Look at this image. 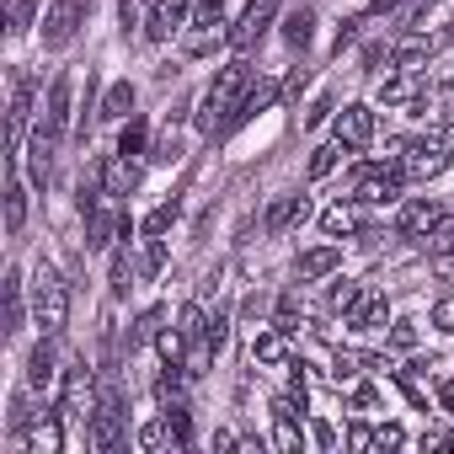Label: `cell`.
I'll return each instance as SVG.
<instances>
[{
    "instance_id": "cell-2",
    "label": "cell",
    "mask_w": 454,
    "mask_h": 454,
    "mask_svg": "<svg viewBox=\"0 0 454 454\" xmlns=\"http://www.w3.org/2000/svg\"><path fill=\"white\" fill-rule=\"evenodd\" d=\"M33 321L43 326V337H59L65 321H70V284L59 278L54 262L33 268Z\"/></svg>"
},
{
    "instance_id": "cell-40",
    "label": "cell",
    "mask_w": 454,
    "mask_h": 454,
    "mask_svg": "<svg viewBox=\"0 0 454 454\" xmlns=\"http://www.w3.org/2000/svg\"><path fill=\"white\" fill-rule=\"evenodd\" d=\"M353 374H358V358H353V353H337V358H332V380H337V385H353Z\"/></svg>"
},
{
    "instance_id": "cell-41",
    "label": "cell",
    "mask_w": 454,
    "mask_h": 454,
    "mask_svg": "<svg viewBox=\"0 0 454 454\" xmlns=\"http://www.w3.org/2000/svg\"><path fill=\"white\" fill-rule=\"evenodd\" d=\"M380 65H395V49H385V43H369V49H364V70H380Z\"/></svg>"
},
{
    "instance_id": "cell-42",
    "label": "cell",
    "mask_w": 454,
    "mask_h": 454,
    "mask_svg": "<svg viewBox=\"0 0 454 454\" xmlns=\"http://www.w3.org/2000/svg\"><path fill=\"white\" fill-rule=\"evenodd\" d=\"M160 268H166V241L150 236V247H145V273H160Z\"/></svg>"
},
{
    "instance_id": "cell-38",
    "label": "cell",
    "mask_w": 454,
    "mask_h": 454,
    "mask_svg": "<svg viewBox=\"0 0 454 454\" xmlns=\"http://www.w3.org/2000/svg\"><path fill=\"white\" fill-rule=\"evenodd\" d=\"M358 294H364V289H358L353 278H342V284H332V310H342V316H348V310L358 305Z\"/></svg>"
},
{
    "instance_id": "cell-35",
    "label": "cell",
    "mask_w": 454,
    "mask_h": 454,
    "mask_svg": "<svg viewBox=\"0 0 454 454\" xmlns=\"http://www.w3.org/2000/svg\"><path fill=\"white\" fill-rule=\"evenodd\" d=\"M155 342H160L166 364H182V353H187V337H182V326H166V332H155Z\"/></svg>"
},
{
    "instance_id": "cell-23",
    "label": "cell",
    "mask_w": 454,
    "mask_h": 454,
    "mask_svg": "<svg viewBox=\"0 0 454 454\" xmlns=\"http://www.w3.org/2000/svg\"><path fill=\"white\" fill-rule=\"evenodd\" d=\"M321 231H326L332 241H337V236H358V231H364V219H358L353 203H332V208L321 214Z\"/></svg>"
},
{
    "instance_id": "cell-4",
    "label": "cell",
    "mask_w": 454,
    "mask_h": 454,
    "mask_svg": "<svg viewBox=\"0 0 454 454\" xmlns=\"http://www.w3.org/2000/svg\"><path fill=\"white\" fill-rule=\"evenodd\" d=\"M59 411H65L70 422H91V417L102 411V395H97L91 369H70V374H65V385H59Z\"/></svg>"
},
{
    "instance_id": "cell-7",
    "label": "cell",
    "mask_w": 454,
    "mask_h": 454,
    "mask_svg": "<svg viewBox=\"0 0 454 454\" xmlns=\"http://www.w3.org/2000/svg\"><path fill=\"white\" fill-rule=\"evenodd\" d=\"M332 134H337L342 150H369V145H374V107H364V102L342 107V113L332 118Z\"/></svg>"
},
{
    "instance_id": "cell-5",
    "label": "cell",
    "mask_w": 454,
    "mask_h": 454,
    "mask_svg": "<svg viewBox=\"0 0 454 454\" xmlns=\"http://www.w3.org/2000/svg\"><path fill=\"white\" fill-rule=\"evenodd\" d=\"M81 22H86V0H54V6L43 12V49H54V54L70 49Z\"/></svg>"
},
{
    "instance_id": "cell-14",
    "label": "cell",
    "mask_w": 454,
    "mask_h": 454,
    "mask_svg": "<svg viewBox=\"0 0 454 454\" xmlns=\"http://www.w3.org/2000/svg\"><path fill=\"white\" fill-rule=\"evenodd\" d=\"M401 182H406L401 166H374V171H364V182H358V203H395V198H401Z\"/></svg>"
},
{
    "instance_id": "cell-10",
    "label": "cell",
    "mask_w": 454,
    "mask_h": 454,
    "mask_svg": "<svg viewBox=\"0 0 454 454\" xmlns=\"http://www.w3.org/2000/svg\"><path fill=\"white\" fill-rule=\"evenodd\" d=\"M192 17V0H150V17H145V38L150 43H166L182 22Z\"/></svg>"
},
{
    "instance_id": "cell-45",
    "label": "cell",
    "mask_w": 454,
    "mask_h": 454,
    "mask_svg": "<svg viewBox=\"0 0 454 454\" xmlns=\"http://www.w3.org/2000/svg\"><path fill=\"white\" fill-rule=\"evenodd\" d=\"M427 321H433V326H438V332H454V300H438V305H433V316H427Z\"/></svg>"
},
{
    "instance_id": "cell-34",
    "label": "cell",
    "mask_w": 454,
    "mask_h": 454,
    "mask_svg": "<svg viewBox=\"0 0 454 454\" xmlns=\"http://www.w3.org/2000/svg\"><path fill=\"white\" fill-rule=\"evenodd\" d=\"M422 247H427L433 257H454V219H438V231H433Z\"/></svg>"
},
{
    "instance_id": "cell-33",
    "label": "cell",
    "mask_w": 454,
    "mask_h": 454,
    "mask_svg": "<svg viewBox=\"0 0 454 454\" xmlns=\"http://www.w3.org/2000/svg\"><path fill=\"white\" fill-rule=\"evenodd\" d=\"M171 224H176V203H160V208H150V214H145L139 231H145V236H166Z\"/></svg>"
},
{
    "instance_id": "cell-50",
    "label": "cell",
    "mask_w": 454,
    "mask_h": 454,
    "mask_svg": "<svg viewBox=\"0 0 454 454\" xmlns=\"http://www.w3.org/2000/svg\"><path fill=\"white\" fill-rule=\"evenodd\" d=\"M348 443H353V449H369V443H374V433H369L364 422H353V427H348Z\"/></svg>"
},
{
    "instance_id": "cell-28",
    "label": "cell",
    "mask_w": 454,
    "mask_h": 454,
    "mask_svg": "<svg viewBox=\"0 0 454 454\" xmlns=\"http://www.w3.org/2000/svg\"><path fill=\"white\" fill-rule=\"evenodd\" d=\"M192 27L198 33H224V6H219V0H198V6H192ZM224 38H231V33H224Z\"/></svg>"
},
{
    "instance_id": "cell-44",
    "label": "cell",
    "mask_w": 454,
    "mask_h": 454,
    "mask_svg": "<svg viewBox=\"0 0 454 454\" xmlns=\"http://www.w3.org/2000/svg\"><path fill=\"white\" fill-rule=\"evenodd\" d=\"M374 443H380V449H401V443H406V433H401L395 422H385V427H374Z\"/></svg>"
},
{
    "instance_id": "cell-9",
    "label": "cell",
    "mask_w": 454,
    "mask_h": 454,
    "mask_svg": "<svg viewBox=\"0 0 454 454\" xmlns=\"http://www.w3.org/2000/svg\"><path fill=\"white\" fill-rule=\"evenodd\" d=\"M17 449L22 454H59L65 449V422L59 417H33L27 427H17Z\"/></svg>"
},
{
    "instance_id": "cell-32",
    "label": "cell",
    "mask_w": 454,
    "mask_h": 454,
    "mask_svg": "<svg viewBox=\"0 0 454 454\" xmlns=\"http://www.w3.org/2000/svg\"><path fill=\"white\" fill-rule=\"evenodd\" d=\"M134 443H139V449H166V443H176V433H171V422L160 417V422H145Z\"/></svg>"
},
{
    "instance_id": "cell-11",
    "label": "cell",
    "mask_w": 454,
    "mask_h": 454,
    "mask_svg": "<svg viewBox=\"0 0 454 454\" xmlns=\"http://www.w3.org/2000/svg\"><path fill=\"white\" fill-rule=\"evenodd\" d=\"M27 113H33V75L12 70V113H6V139H12V155L27 134Z\"/></svg>"
},
{
    "instance_id": "cell-1",
    "label": "cell",
    "mask_w": 454,
    "mask_h": 454,
    "mask_svg": "<svg viewBox=\"0 0 454 454\" xmlns=\"http://www.w3.org/2000/svg\"><path fill=\"white\" fill-rule=\"evenodd\" d=\"M252 86H257V70H252L247 59H231V65H224V70L214 75V86L203 91V102H198V134H208V139L231 134V129L241 123V107H247Z\"/></svg>"
},
{
    "instance_id": "cell-49",
    "label": "cell",
    "mask_w": 454,
    "mask_h": 454,
    "mask_svg": "<svg viewBox=\"0 0 454 454\" xmlns=\"http://www.w3.org/2000/svg\"><path fill=\"white\" fill-rule=\"evenodd\" d=\"M353 406H358V411H374V406H380V395H374L369 385H358V390H353Z\"/></svg>"
},
{
    "instance_id": "cell-17",
    "label": "cell",
    "mask_w": 454,
    "mask_h": 454,
    "mask_svg": "<svg viewBox=\"0 0 454 454\" xmlns=\"http://www.w3.org/2000/svg\"><path fill=\"white\" fill-rule=\"evenodd\" d=\"M342 268V247H310L300 262H294V278L300 284H316V278H326V273H337Z\"/></svg>"
},
{
    "instance_id": "cell-52",
    "label": "cell",
    "mask_w": 454,
    "mask_h": 454,
    "mask_svg": "<svg viewBox=\"0 0 454 454\" xmlns=\"http://www.w3.org/2000/svg\"><path fill=\"white\" fill-rule=\"evenodd\" d=\"M438 401H443V411L454 417V380H443V385H438Z\"/></svg>"
},
{
    "instance_id": "cell-29",
    "label": "cell",
    "mask_w": 454,
    "mask_h": 454,
    "mask_svg": "<svg viewBox=\"0 0 454 454\" xmlns=\"http://www.w3.org/2000/svg\"><path fill=\"white\" fill-rule=\"evenodd\" d=\"M176 326H182V337H187V342H208V316H203V305H182Z\"/></svg>"
},
{
    "instance_id": "cell-20",
    "label": "cell",
    "mask_w": 454,
    "mask_h": 454,
    "mask_svg": "<svg viewBox=\"0 0 454 454\" xmlns=\"http://www.w3.org/2000/svg\"><path fill=\"white\" fill-rule=\"evenodd\" d=\"M97 118H107V123H123V118H134V86H129V81L107 86V91H102V102H97Z\"/></svg>"
},
{
    "instance_id": "cell-30",
    "label": "cell",
    "mask_w": 454,
    "mask_h": 454,
    "mask_svg": "<svg viewBox=\"0 0 454 454\" xmlns=\"http://www.w3.org/2000/svg\"><path fill=\"white\" fill-rule=\"evenodd\" d=\"M145 134H150V129H145V118L134 113V118L123 123V134H118V155H139V150H145Z\"/></svg>"
},
{
    "instance_id": "cell-26",
    "label": "cell",
    "mask_w": 454,
    "mask_h": 454,
    "mask_svg": "<svg viewBox=\"0 0 454 454\" xmlns=\"http://www.w3.org/2000/svg\"><path fill=\"white\" fill-rule=\"evenodd\" d=\"M27 224V187L17 182V166H12V187H6V236H22Z\"/></svg>"
},
{
    "instance_id": "cell-16",
    "label": "cell",
    "mask_w": 454,
    "mask_h": 454,
    "mask_svg": "<svg viewBox=\"0 0 454 454\" xmlns=\"http://www.w3.org/2000/svg\"><path fill=\"white\" fill-rule=\"evenodd\" d=\"M134 187H139V166H134V155H107V160H102V192L129 198Z\"/></svg>"
},
{
    "instance_id": "cell-22",
    "label": "cell",
    "mask_w": 454,
    "mask_h": 454,
    "mask_svg": "<svg viewBox=\"0 0 454 454\" xmlns=\"http://www.w3.org/2000/svg\"><path fill=\"white\" fill-rule=\"evenodd\" d=\"M0 294H6V337H17V332H22V321H27V300H22V273H17V268L6 273Z\"/></svg>"
},
{
    "instance_id": "cell-6",
    "label": "cell",
    "mask_w": 454,
    "mask_h": 454,
    "mask_svg": "<svg viewBox=\"0 0 454 454\" xmlns=\"http://www.w3.org/2000/svg\"><path fill=\"white\" fill-rule=\"evenodd\" d=\"M449 160H454V150H449L443 139H422V145H406L401 171H406L411 182H433V176H443V171H449Z\"/></svg>"
},
{
    "instance_id": "cell-24",
    "label": "cell",
    "mask_w": 454,
    "mask_h": 454,
    "mask_svg": "<svg viewBox=\"0 0 454 454\" xmlns=\"http://www.w3.org/2000/svg\"><path fill=\"white\" fill-rule=\"evenodd\" d=\"M54 380H59V369H54V348L38 342V348L27 353V385H33V390H49Z\"/></svg>"
},
{
    "instance_id": "cell-43",
    "label": "cell",
    "mask_w": 454,
    "mask_h": 454,
    "mask_svg": "<svg viewBox=\"0 0 454 454\" xmlns=\"http://www.w3.org/2000/svg\"><path fill=\"white\" fill-rule=\"evenodd\" d=\"M129 278H134V268H129V257L118 252V257H113V294H129Z\"/></svg>"
},
{
    "instance_id": "cell-31",
    "label": "cell",
    "mask_w": 454,
    "mask_h": 454,
    "mask_svg": "<svg viewBox=\"0 0 454 454\" xmlns=\"http://www.w3.org/2000/svg\"><path fill=\"white\" fill-rule=\"evenodd\" d=\"M166 422H171V433H176V449H192V417H187V406H182V401H171V406H166Z\"/></svg>"
},
{
    "instance_id": "cell-51",
    "label": "cell",
    "mask_w": 454,
    "mask_h": 454,
    "mask_svg": "<svg viewBox=\"0 0 454 454\" xmlns=\"http://www.w3.org/2000/svg\"><path fill=\"white\" fill-rule=\"evenodd\" d=\"M310 438H316V443H321V449H332V443H337V433H332V427H326V422H316V427H310Z\"/></svg>"
},
{
    "instance_id": "cell-25",
    "label": "cell",
    "mask_w": 454,
    "mask_h": 454,
    "mask_svg": "<svg viewBox=\"0 0 454 454\" xmlns=\"http://www.w3.org/2000/svg\"><path fill=\"white\" fill-rule=\"evenodd\" d=\"M310 38H316V12H310V6L289 12V17H284V43H289V49H310Z\"/></svg>"
},
{
    "instance_id": "cell-12",
    "label": "cell",
    "mask_w": 454,
    "mask_h": 454,
    "mask_svg": "<svg viewBox=\"0 0 454 454\" xmlns=\"http://www.w3.org/2000/svg\"><path fill=\"white\" fill-rule=\"evenodd\" d=\"M70 97H75V81L70 75H54L49 81V102H43V123H38L54 139H65V129H70Z\"/></svg>"
},
{
    "instance_id": "cell-8",
    "label": "cell",
    "mask_w": 454,
    "mask_h": 454,
    "mask_svg": "<svg viewBox=\"0 0 454 454\" xmlns=\"http://www.w3.org/2000/svg\"><path fill=\"white\" fill-rule=\"evenodd\" d=\"M273 17H278V0H252L247 6V17L231 27V49H241V54H252L262 38H268V27H273Z\"/></svg>"
},
{
    "instance_id": "cell-36",
    "label": "cell",
    "mask_w": 454,
    "mask_h": 454,
    "mask_svg": "<svg viewBox=\"0 0 454 454\" xmlns=\"http://www.w3.org/2000/svg\"><path fill=\"white\" fill-rule=\"evenodd\" d=\"M273 443H278V449H289V454H300V449H305V433H300V422H294V417H278V433H273Z\"/></svg>"
},
{
    "instance_id": "cell-18",
    "label": "cell",
    "mask_w": 454,
    "mask_h": 454,
    "mask_svg": "<svg viewBox=\"0 0 454 454\" xmlns=\"http://www.w3.org/2000/svg\"><path fill=\"white\" fill-rule=\"evenodd\" d=\"M305 219H310V203H305L300 192H289V198H278V203L268 208L262 224H268V236H284V231H294V224H305Z\"/></svg>"
},
{
    "instance_id": "cell-3",
    "label": "cell",
    "mask_w": 454,
    "mask_h": 454,
    "mask_svg": "<svg viewBox=\"0 0 454 454\" xmlns=\"http://www.w3.org/2000/svg\"><path fill=\"white\" fill-rule=\"evenodd\" d=\"M129 236V214L118 208V198L107 192L97 208H86V247L91 252H113V241Z\"/></svg>"
},
{
    "instance_id": "cell-19",
    "label": "cell",
    "mask_w": 454,
    "mask_h": 454,
    "mask_svg": "<svg viewBox=\"0 0 454 454\" xmlns=\"http://www.w3.org/2000/svg\"><path fill=\"white\" fill-rule=\"evenodd\" d=\"M348 326H358V332L390 326V300H385V294H358V305L348 310Z\"/></svg>"
},
{
    "instance_id": "cell-15",
    "label": "cell",
    "mask_w": 454,
    "mask_h": 454,
    "mask_svg": "<svg viewBox=\"0 0 454 454\" xmlns=\"http://www.w3.org/2000/svg\"><path fill=\"white\" fill-rule=\"evenodd\" d=\"M422 75L417 70H401V75H390V81H380V102L385 107H417L422 102Z\"/></svg>"
},
{
    "instance_id": "cell-21",
    "label": "cell",
    "mask_w": 454,
    "mask_h": 454,
    "mask_svg": "<svg viewBox=\"0 0 454 454\" xmlns=\"http://www.w3.org/2000/svg\"><path fill=\"white\" fill-rule=\"evenodd\" d=\"M252 364H268V369H278V364H289V332H284V326H273V332H262V337L252 342Z\"/></svg>"
},
{
    "instance_id": "cell-27",
    "label": "cell",
    "mask_w": 454,
    "mask_h": 454,
    "mask_svg": "<svg viewBox=\"0 0 454 454\" xmlns=\"http://www.w3.org/2000/svg\"><path fill=\"white\" fill-rule=\"evenodd\" d=\"M33 17H38V0H6V33L12 38H22L33 27Z\"/></svg>"
},
{
    "instance_id": "cell-48",
    "label": "cell",
    "mask_w": 454,
    "mask_h": 454,
    "mask_svg": "<svg viewBox=\"0 0 454 454\" xmlns=\"http://www.w3.org/2000/svg\"><path fill=\"white\" fill-rule=\"evenodd\" d=\"M390 342H395V348H411V342H417L411 321H395V326H390Z\"/></svg>"
},
{
    "instance_id": "cell-13",
    "label": "cell",
    "mask_w": 454,
    "mask_h": 454,
    "mask_svg": "<svg viewBox=\"0 0 454 454\" xmlns=\"http://www.w3.org/2000/svg\"><path fill=\"white\" fill-rule=\"evenodd\" d=\"M438 219H443V208H438L433 198H411V203L401 208V219H395V231L411 236V241H427V236L438 231Z\"/></svg>"
},
{
    "instance_id": "cell-46",
    "label": "cell",
    "mask_w": 454,
    "mask_h": 454,
    "mask_svg": "<svg viewBox=\"0 0 454 454\" xmlns=\"http://www.w3.org/2000/svg\"><path fill=\"white\" fill-rule=\"evenodd\" d=\"M176 155H182V145H176V134H166V139L155 145V155H150V160H160V166H171Z\"/></svg>"
},
{
    "instance_id": "cell-47",
    "label": "cell",
    "mask_w": 454,
    "mask_h": 454,
    "mask_svg": "<svg viewBox=\"0 0 454 454\" xmlns=\"http://www.w3.org/2000/svg\"><path fill=\"white\" fill-rule=\"evenodd\" d=\"M305 86H310V75H305V70H294V75L284 81V102H294V97H300Z\"/></svg>"
},
{
    "instance_id": "cell-53",
    "label": "cell",
    "mask_w": 454,
    "mask_h": 454,
    "mask_svg": "<svg viewBox=\"0 0 454 454\" xmlns=\"http://www.w3.org/2000/svg\"><path fill=\"white\" fill-rule=\"evenodd\" d=\"M326 113H332V102H326V97H321V102H316V107H310V113H305V123H321V118H326Z\"/></svg>"
},
{
    "instance_id": "cell-37",
    "label": "cell",
    "mask_w": 454,
    "mask_h": 454,
    "mask_svg": "<svg viewBox=\"0 0 454 454\" xmlns=\"http://www.w3.org/2000/svg\"><path fill=\"white\" fill-rule=\"evenodd\" d=\"M337 155H342V145H321V150L310 155V176H316V182L332 176V171H337Z\"/></svg>"
},
{
    "instance_id": "cell-39",
    "label": "cell",
    "mask_w": 454,
    "mask_h": 454,
    "mask_svg": "<svg viewBox=\"0 0 454 454\" xmlns=\"http://www.w3.org/2000/svg\"><path fill=\"white\" fill-rule=\"evenodd\" d=\"M160 332V310H145L139 321H134V332H129V342H145V337H155Z\"/></svg>"
}]
</instances>
